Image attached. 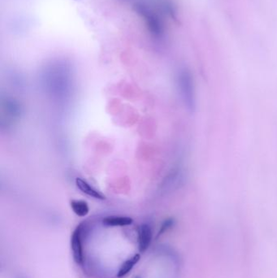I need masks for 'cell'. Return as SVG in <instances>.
<instances>
[{
    "label": "cell",
    "instance_id": "1",
    "mask_svg": "<svg viewBox=\"0 0 277 278\" xmlns=\"http://www.w3.org/2000/svg\"><path fill=\"white\" fill-rule=\"evenodd\" d=\"M180 95L186 108L190 112H195L197 107V95L193 75L188 70L183 69L177 77Z\"/></svg>",
    "mask_w": 277,
    "mask_h": 278
},
{
    "label": "cell",
    "instance_id": "6",
    "mask_svg": "<svg viewBox=\"0 0 277 278\" xmlns=\"http://www.w3.org/2000/svg\"><path fill=\"white\" fill-rule=\"evenodd\" d=\"M134 220L129 216H106L103 220L104 226L108 227H123L131 226Z\"/></svg>",
    "mask_w": 277,
    "mask_h": 278
},
{
    "label": "cell",
    "instance_id": "3",
    "mask_svg": "<svg viewBox=\"0 0 277 278\" xmlns=\"http://www.w3.org/2000/svg\"><path fill=\"white\" fill-rule=\"evenodd\" d=\"M82 234H83V226L81 224L75 228L71 236V248H72V256L77 264H82L84 261Z\"/></svg>",
    "mask_w": 277,
    "mask_h": 278
},
{
    "label": "cell",
    "instance_id": "7",
    "mask_svg": "<svg viewBox=\"0 0 277 278\" xmlns=\"http://www.w3.org/2000/svg\"><path fill=\"white\" fill-rule=\"evenodd\" d=\"M140 260H141V255L138 253L132 256L131 258L128 259L126 261H124L117 273V278H123L128 275L134 268V266L138 263Z\"/></svg>",
    "mask_w": 277,
    "mask_h": 278
},
{
    "label": "cell",
    "instance_id": "9",
    "mask_svg": "<svg viewBox=\"0 0 277 278\" xmlns=\"http://www.w3.org/2000/svg\"><path fill=\"white\" fill-rule=\"evenodd\" d=\"M174 225V220L173 219L169 218L163 221L162 225H161L160 228H159V231H158V236H160L162 234H164L165 232L170 229V228L173 226Z\"/></svg>",
    "mask_w": 277,
    "mask_h": 278
},
{
    "label": "cell",
    "instance_id": "5",
    "mask_svg": "<svg viewBox=\"0 0 277 278\" xmlns=\"http://www.w3.org/2000/svg\"><path fill=\"white\" fill-rule=\"evenodd\" d=\"M152 229L147 224H142L138 228V249L140 253H144L151 246L152 241Z\"/></svg>",
    "mask_w": 277,
    "mask_h": 278
},
{
    "label": "cell",
    "instance_id": "2",
    "mask_svg": "<svg viewBox=\"0 0 277 278\" xmlns=\"http://www.w3.org/2000/svg\"><path fill=\"white\" fill-rule=\"evenodd\" d=\"M134 8L136 13L144 20V24L149 32L157 38L162 37L164 32L163 26L160 19L157 17L156 13H153L147 6L144 5L143 3H137Z\"/></svg>",
    "mask_w": 277,
    "mask_h": 278
},
{
    "label": "cell",
    "instance_id": "8",
    "mask_svg": "<svg viewBox=\"0 0 277 278\" xmlns=\"http://www.w3.org/2000/svg\"><path fill=\"white\" fill-rule=\"evenodd\" d=\"M70 207L72 211L79 217L87 216L89 212V204L84 200H72L70 202Z\"/></svg>",
    "mask_w": 277,
    "mask_h": 278
},
{
    "label": "cell",
    "instance_id": "4",
    "mask_svg": "<svg viewBox=\"0 0 277 278\" xmlns=\"http://www.w3.org/2000/svg\"><path fill=\"white\" fill-rule=\"evenodd\" d=\"M75 182H76V187H77V189L81 191L83 194H86L87 196L98 199V200H104L106 199V197L101 191H99V190H97L95 187H93L84 179L77 177Z\"/></svg>",
    "mask_w": 277,
    "mask_h": 278
}]
</instances>
